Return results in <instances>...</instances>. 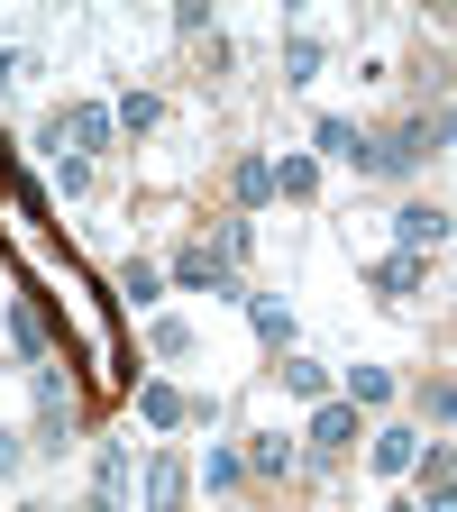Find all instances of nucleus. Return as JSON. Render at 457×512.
<instances>
[{
  "label": "nucleus",
  "instance_id": "nucleus-1",
  "mask_svg": "<svg viewBox=\"0 0 457 512\" xmlns=\"http://www.w3.org/2000/svg\"><path fill=\"white\" fill-rule=\"evenodd\" d=\"M448 147V110H430V119H403L394 138H384L375 156H366V174H412L421 156H439Z\"/></svg>",
  "mask_w": 457,
  "mask_h": 512
},
{
  "label": "nucleus",
  "instance_id": "nucleus-2",
  "mask_svg": "<svg viewBox=\"0 0 457 512\" xmlns=\"http://www.w3.org/2000/svg\"><path fill=\"white\" fill-rule=\"evenodd\" d=\"M46 147H55V156H74V165H92V147H110V110H101V101L55 110V119H46Z\"/></svg>",
  "mask_w": 457,
  "mask_h": 512
},
{
  "label": "nucleus",
  "instance_id": "nucleus-3",
  "mask_svg": "<svg viewBox=\"0 0 457 512\" xmlns=\"http://www.w3.org/2000/svg\"><path fill=\"white\" fill-rule=\"evenodd\" d=\"M74 421H83V403H74V384H64V366H37V448H55V458H64Z\"/></svg>",
  "mask_w": 457,
  "mask_h": 512
},
{
  "label": "nucleus",
  "instance_id": "nucleus-4",
  "mask_svg": "<svg viewBox=\"0 0 457 512\" xmlns=\"http://www.w3.org/2000/svg\"><path fill=\"white\" fill-rule=\"evenodd\" d=\"M147 512H183V494H192V467L174 458V448H156V458H147Z\"/></svg>",
  "mask_w": 457,
  "mask_h": 512
},
{
  "label": "nucleus",
  "instance_id": "nucleus-5",
  "mask_svg": "<svg viewBox=\"0 0 457 512\" xmlns=\"http://www.w3.org/2000/svg\"><path fill=\"white\" fill-rule=\"evenodd\" d=\"M394 256H430V247H448V211H430V202H412V211H394Z\"/></svg>",
  "mask_w": 457,
  "mask_h": 512
},
{
  "label": "nucleus",
  "instance_id": "nucleus-6",
  "mask_svg": "<svg viewBox=\"0 0 457 512\" xmlns=\"http://www.w3.org/2000/svg\"><path fill=\"white\" fill-rule=\"evenodd\" d=\"M10 348H19L28 366H55V348H46V320H37V302H28V293H10Z\"/></svg>",
  "mask_w": 457,
  "mask_h": 512
},
{
  "label": "nucleus",
  "instance_id": "nucleus-7",
  "mask_svg": "<svg viewBox=\"0 0 457 512\" xmlns=\"http://www.w3.org/2000/svg\"><path fill=\"white\" fill-rule=\"evenodd\" d=\"M174 284H183V293H229L220 247H183V256H174Z\"/></svg>",
  "mask_w": 457,
  "mask_h": 512
},
{
  "label": "nucleus",
  "instance_id": "nucleus-8",
  "mask_svg": "<svg viewBox=\"0 0 457 512\" xmlns=\"http://www.w3.org/2000/svg\"><path fill=\"white\" fill-rule=\"evenodd\" d=\"M311 448H330V458H339V448H357V403H320V412H311Z\"/></svg>",
  "mask_w": 457,
  "mask_h": 512
},
{
  "label": "nucleus",
  "instance_id": "nucleus-9",
  "mask_svg": "<svg viewBox=\"0 0 457 512\" xmlns=\"http://www.w3.org/2000/svg\"><path fill=\"white\" fill-rule=\"evenodd\" d=\"M92 503H101V512H119V503H128V448H119V439L101 448V467H92Z\"/></svg>",
  "mask_w": 457,
  "mask_h": 512
},
{
  "label": "nucleus",
  "instance_id": "nucleus-10",
  "mask_svg": "<svg viewBox=\"0 0 457 512\" xmlns=\"http://www.w3.org/2000/svg\"><path fill=\"white\" fill-rule=\"evenodd\" d=\"M229 192H238V211H256V202H275V165H266V156H238Z\"/></svg>",
  "mask_w": 457,
  "mask_h": 512
},
{
  "label": "nucleus",
  "instance_id": "nucleus-11",
  "mask_svg": "<svg viewBox=\"0 0 457 512\" xmlns=\"http://www.w3.org/2000/svg\"><path fill=\"white\" fill-rule=\"evenodd\" d=\"M247 467H256V476H293V467H302V448H293L284 430H266V439L247 448Z\"/></svg>",
  "mask_w": 457,
  "mask_h": 512
},
{
  "label": "nucleus",
  "instance_id": "nucleus-12",
  "mask_svg": "<svg viewBox=\"0 0 457 512\" xmlns=\"http://www.w3.org/2000/svg\"><path fill=\"white\" fill-rule=\"evenodd\" d=\"M375 293L384 302H412L421 293V256H384V266H375Z\"/></svg>",
  "mask_w": 457,
  "mask_h": 512
},
{
  "label": "nucleus",
  "instance_id": "nucleus-13",
  "mask_svg": "<svg viewBox=\"0 0 457 512\" xmlns=\"http://www.w3.org/2000/svg\"><path fill=\"white\" fill-rule=\"evenodd\" d=\"M247 320H256V339H266V348H293V311H284L275 293H256V302H247Z\"/></svg>",
  "mask_w": 457,
  "mask_h": 512
},
{
  "label": "nucleus",
  "instance_id": "nucleus-14",
  "mask_svg": "<svg viewBox=\"0 0 457 512\" xmlns=\"http://www.w3.org/2000/svg\"><path fill=\"white\" fill-rule=\"evenodd\" d=\"M320 156H339V165H357V174H366V156H375V147L357 138L348 119H320Z\"/></svg>",
  "mask_w": 457,
  "mask_h": 512
},
{
  "label": "nucleus",
  "instance_id": "nucleus-15",
  "mask_svg": "<svg viewBox=\"0 0 457 512\" xmlns=\"http://www.w3.org/2000/svg\"><path fill=\"white\" fill-rule=\"evenodd\" d=\"M412 458H421V439H412V430H375V476H403Z\"/></svg>",
  "mask_w": 457,
  "mask_h": 512
},
{
  "label": "nucleus",
  "instance_id": "nucleus-16",
  "mask_svg": "<svg viewBox=\"0 0 457 512\" xmlns=\"http://www.w3.org/2000/svg\"><path fill=\"white\" fill-rule=\"evenodd\" d=\"M284 394H302V403H330V366H311V357H284Z\"/></svg>",
  "mask_w": 457,
  "mask_h": 512
},
{
  "label": "nucleus",
  "instance_id": "nucleus-17",
  "mask_svg": "<svg viewBox=\"0 0 457 512\" xmlns=\"http://www.w3.org/2000/svg\"><path fill=\"white\" fill-rule=\"evenodd\" d=\"M138 412H147V421H156V430H174V421H183V412H192V403H183V394H174V384H138Z\"/></svg>",
  "mask_w": 457,
  "mask_h": 512
},
{
  "label": "nucleus",
  "instance_id": "nucleus-18",
  "mask_svg": "<svg viewBox=\"0 0 457 512\" xmlns=\"http://www.w3.org/2000/svg\"><path fill=\"white\" fill-rule=\"evenodd\" d=\"M311 183H320L311 156H284V165H275V192H284V202H311Z\"/></svg>",
  "mask_w": 457,
  "mask_h": 512
},
{
  "label": "nucleus",
  "instance_id": "nucleus-19",
  "mask_svg": "<svg viewBox=\"0 0 457 512\" xmlns=\"http://www.w3.org/2000/svg\"><path fill=\"white\" fill-rule=\"evenodd\" d=\"M348 403H394V375L384 366H348Z\"/></svg>",
  "mask_w": 457,
  "mask_h": 512
},
{
  "label": "nucleus",
  "instance_id": "nucleus-20",
  "mask_svg": "<svg viewBox=\"0 0 457 512\" xmlns=\"http://www.w3.org/2000/svg\"><path fill=\"white\" fill-rule=\"evenodd\" d=\"M311 74H320V37H293L284 46V83H311Z\"/></svg>",
  "mask_w": 457,
  "mask_h": 512
},
{
  "label": "nucleus",
  "instance_id": "nucleus-21",
  "mask_svg": "<svg viewBox=\"0 0 457 512\" xmlns=\"http://www.w3.org/2000/svg\"><path fill=\"white\" fill-rule=\"evenodd\" d=\"M110 128H156V92H128V101L110 110Z\"/></svg>",
  "mask_w": 457,
  "mask_h": 512
},
{
  "label": "nucleus",
  "instance_id": "nucleus-22",
  "mask_svg": "<svg viewBox=\"0 0 457 512\" xmlns=\"http://www.w3.org/2000/svg\"><path fill=\"white\" fill-rule=\"evenodd\" d=\"M147 348H156V357H192V330H183V320H156Z\"/></svg>",
  "mask_w": 457,
  "mask_h": 512
},
{
  "label": "nucleus",
  "instance_id": "nucleus-23",
  "mask_svg": "<svg viewBox=\"0 0 457 512\" xmlns=\"http://www.w3.org/2000/svg\"><path fill=\"white\" fill-rule=\"evenodd\" d=\"M421 412H430V421H448V412H457V384H448V375H430V384H421Z\"/></svg>",
  "mask_w": 457,
  "mask_h": 512
},
{
  "label": "nucleus",
  "instance_id": "nucleus-24",
  "mask_svg": "<svg viewBox=\"0 0 457 512\" xmlns=\"http://www.w3.org/2000/svg\"><path fill=\"white\" fill-rule=\"evenodd\" d=\"M28 74H37V55H28V46H0V92L28 83Z\"/></svg>",
  "mask_w": 457,
  "mask_h": 512
},
{
  "label": "nucleus",
  "instance_id": "nucleus-25",
  "mask_svg": "<svg viewBox=\"0 0 457 512\" xmlns=\"http://www.w3.org/2000/svg\"><path fill=\"white\" fill-rule=\"evenodd\" d=\"M156 284H165L156 266H128V275H119V293H128V302H156Z\"/></svg>",
  "mask_w": 457,
  "mask_h": 512
},
{
  "label": "nucleus",
  "instance_id": "nucleus-26",
  "mask_svg": "<svg viewBox=\"0 0 457 512\" xmlns=\"http://www.w3.org/2000/svg\"><path fill=\"white\" fill-rule=\"evenodd\" d=\"M247 238H256L247 220H220V266H238V256H247Z\"/></svg>",
  "mask_w": 457,
  "mask_h": 512
},
{
  "label": "nucleus",
  "instance_id": "nucleus-27",
  "mask_svg": "<svg viewBox=\"0 0 457 512\" xmlns=\"http://www.w3.org/2000/svg\"><path fill=\"white\" fill-rule=\"evenodd\" d=\"M19 467H28V439H19V430H0V476H19Z\"/></svg>",
  "mask_w": 457,
  "mask_h": 512
},
{
  "label": "nucleus",
  "instance_id": "nucleus-28",
  "mask_svg": "<svg viewBox=\"0 0 457 512\" xmlns=\"http://www.w3.org/2000/svg\"><path fill=\"white\" fill-rule=\"evenodd\" d=\"M19 512H46V503H19Z\"/></svg>",
  "mask_w": 457,
  "mask_h": 512
},
{
  "label": "nucleus",
  "instance_id": "nucleus-29",
  "mask_svg": "<svg viewBox=\"0 0 457 512\" xmlns=\"http://www.w3.org/2000/svg\"><path fill=\"white\" fill-rule=\"evenodd\" d=\"M403 512H421V503H403Z\"/></svg>",
  "mask_w": 457,
  "mask_h": 512
}]
</instances>
